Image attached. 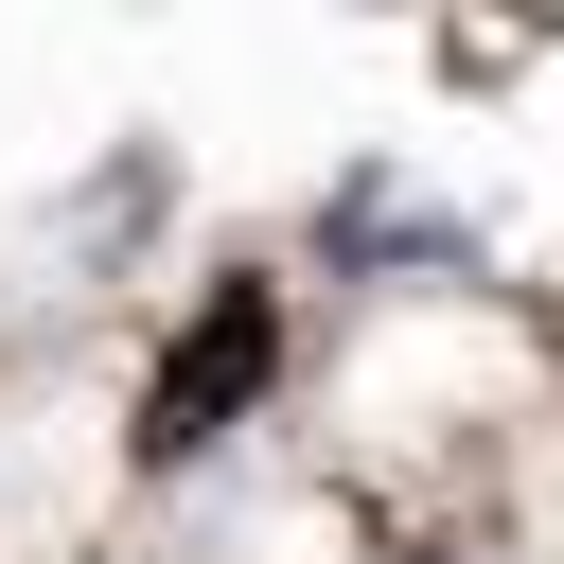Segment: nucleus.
I'll use <instances>...</instances> for the list:
<instances>
[{
	"mask_svg": "<svg viewBox=\"0 0 564 564\" xmlns=\"http://www.w3.org/2000/svg\"><path fill=\"white\" fill-rule=\"evenodd\" d=\"M264 352H282V317L229 282V300H212V352H176V388H159V441H212V423L264 388Z\"/></svg>",
	"mask_w": 564,
	"mask_h": 564,
	"instance_id": "f257e3e1",
	"label": "nucleus"
}]
</instances>
